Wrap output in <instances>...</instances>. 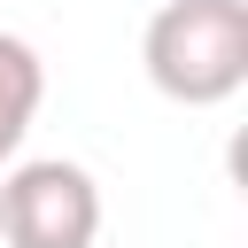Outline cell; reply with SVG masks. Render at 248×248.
I'll return each instance as SVG.
<instances>
[{"label": "cell", "mask_w": 248, "mask_h": 248, "mask_svg": "<svg viewBox=\"0 0 248 248\" xmlns=\"http://www.w3.org/2000/svg\"><path fill=\"white\" fill-rule=\"evenodd\" d=\"M140 70L178 108H217L248 85V0H163L140 31Z\"/></svg>", "instance_id": "1"}, {"label": "cell", "mask_w": 248, "mask_h": 248, "mask_svg": "<svg viewBox=\"0 0 248 248\" xmlns=\"http://www.w3.org/2000/svg\"><path fill=\"white\" fill-rule=\"evenodd\" d=\"M101 240V186L70 155L16 163L0 178V248H93Z\"/></svg>", "instance_id": "2"}, {"label": "cell", "mask_w": 248, "mask_h": 248, "mask_svg": "<svg viewBox=\"0 0 248 248\" xmlns=\"http://www.w3.org/2000/svg\"><path fill=\"white\" fill-rule=\"evenodd\" d=\"M39 101H46V62H39V46L16 39V31H0V163H16Z\"/></svg>", "instance_id": "3"}]
</instances>
